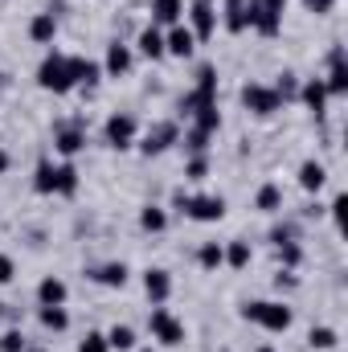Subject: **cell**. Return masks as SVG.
Returning a JSON list of instances; mask_svg holds the SVG:
<instances>
[{
    "label": "cell",
    "instance_id": "cell-21",
    "mask_svg": "<svg viewBox=\"0 0 348 352\" xmlns=\"http://www.w3.org/2000/svg\"><path fill=\"white\" fill-rule=\"evenodd\" d=\"M29 37H33L37 45H50V41L58 37V16H54V12H37V16L29 21Z\"/></svg>",
    "mask_w": 348,
    "mask_h": 352
},
{
    "label": "cell",
    "instance_id": "cell-49",
    "mask_svg": "<svg viewBox=\"0 0 348 352\" xmlns=\"http://www.w3.org/2000/svg\"><path fill=\"white\" fill-rule=\"evenodd\" d=\"M135 352H156V349H135Z\"/></svg>",
    "mask_w": 348,
    "mask_h": 352
},
{
    "label": "cell",
    "instance_id": "cell-43",
    "mask_svg": "<svg viewBox=\"0 0 348 352\" xmlns=\"http://www.w3.org/2000/svg\"><path fill=\"white\" fill-rule=\"evenodd\" d=\"M274 287H279V291H295V287H299L295 270H279V274H274Z\"/></svg>",
    "mask_w": 348,
    "mask_h": 352
},
{
    "label": "cell",
    "instance_id": "cell-27",
    "mask_svg": "<svg viewBox=\"0 0 348 352\" xmlns=\"http://www.w3.org/2000/svg\"><path fill=\"white\" fill-rule=\"evenodd\" d=\"M140 230H144V234H160V230H168V213H164L160 205H144V209H140Z\"/></svg>",
    "mask_w": 348,
    "mask_h": 352
},
{
    "label": "cell",
    "instance_id": "cell-10",
    "mask_svg": "<svg viewBox=\"0 0 348 352\" xmlns=\"http://www.w3.org/2000/svg\"><path fill=\"white\" fill-rule=\"evenodd\" d=\"M328 98H345L348 94V62H345V45L328 50V78H324Z\"/></svg>",
    "mask_w": 348,
    "mask_h": 352
},
{
    "label": "cell",
    "instance_id": "cell-41",
    "mask_svg": "<svg viewBox=\"0 0 348 352\" xmlns=\"http://www.w3.org/2000/svg\"><path fill=\"white\" fill-rule=\"evenodd\" d=\"M78 352H111L107 332H87V336H83V344H78Z\"/></svg>",
    "mask_w": 348,
    "mask_h": 352
},
{
    "label": "cell",
    "instance_id": "cell-19",
    "mask_svg": "<svg viewBox=\"0 0 348 352\" xmlns=\"http://www.w3.org/2000/svg\"><path fill=\"white\" fill-rule=\"evenodd\" d=\"M127 263H102V266H90L87 278L90 283H98V287H123L127 283Z\"/></svg>",
    "mask_w": 348,
    "mask_h": 352
},
{
    "label": "cell",
    "instance_id": "cell-50",
    "mask_svg": "<svg viewBox=\"0 0 348 352\" xmlns=\"http://www.w3.org/2000/svg\"><path fill=\"white\" fill-rule=\"evenodd\" d=\"M0 90H4V74H0Z\"/></svg>",
    "mask_w": 348,
    "mask_h": 352
},
{
    "label": "cell",
    "instance_id": "cell-14",
    "mask_svg": "<svg viewBox=\"0 0 348 352\" xmlns=\"http://www.w3.org/2000/svg\"><path fill=\"white\" fill-rule=\"evenodd\" d=\"M299 102H303L316 119H324V115H328V90H324V78H307V82H299Z\"/></svg>",
    "mask_w": 348,
    "mask_h": 352
},
{
    "label": "cell",
    "instance_id": "cell-35",
    "mask_svg": "<svg viewBox=\"0 0 348 352\" xmlns=\"http://www.w3.org/2000/svg\"><path fill=\"white\" fill-rule=\"evenodd\" d=\"M274 250H279L283 270H295V266L303 263V246H299V242H283V246H274Z\"/></svg>",
    "mask_w": 348,
    "mask_h": 352
},
{
    "label": "cell",
    "instance_id": "cell-46",
    "mask_svg": "<svg viewBox=\"0 0 348 352\" xmlns=\"http://www.w3.org/2000/svg\"><path fill=\"white\" fill-rule=\"evenodd\" d=\"M0 173H8V152L0 148Z\"/></svg>",
    "mask_w": 348,
    "mask_h": 352
},
{
    "label": "cell",
    "instance_id": "cell-6",
    "mask_svg": "<svg viewBox=\"0 0 348 352\" xmlns=\"http://www.w3.org/2000/svg\"><path fill=\"white\" fill-rule=\"evenodd\" d=\"M188 29H193L197 45L209 41L217 33V0H193L188 4Z\"/></svg>",
    "mask_w": 348,
    "mask_h": 352
},
{
    "label": "cell",
    "instance_id": "cell-3",
    "mask_svg": "<svg viewBox=\"0 0 348 352\" xmlns=\"http://www.w3.org/2000/svg\"><path fill=\"white\" fill-rule=\"evenodd\" d=\"M283 12H287V0H246L250 29L262 33V37H279V29H283Z\"/></svg>",
    "mask_w": 348,
    "mask_h": 352
},
{
    "label": "cell",
    "instance_id": "cell-40",
    "mask_svg": "<svg viewBox=\"0 0 348 352\" xmlns=\"http://www.w3.org/2000/svg\"><path fill=\"white\" fill-rule=\"evenodd\" d=\"M25 344H29V340H25L21 328H8V332L0 336V352H25Z\"/></svg>",
    "mask_w": 348,
    "mask_h": 352
},
{
    "label": "cell",
    "instance_id": "cell-22",
    "mask_svg": "<svg viewBox=\"0 0 348 352\" xmlns=\"http://www.w3.org/2000/svg\"><path fill=\"white\" fill-rule=\"evenodd\" d=\"M70 66H74V82H78V87H98V82H102V66H98V62H90V58H74V54H70Z\"/></svg>",
    "mask_w": 348,
    "mask_h": 352
},
{
    "label": "cell",
    "instance_id": "cell-1",
    "mask_svg": "<svg viewBox=\"0 0 348 352\" xmlns=\"http://www.w3.org/2000/svg\"><path fill=\"white\" fill-rule=\"evenodd\" d=\"M37 87L50 90V94H70V90L78 87V82H74L70 54H62V50H50V54L41 58V66H37Z\"/></svg>",
    "mask_w": 348,
    "mask_h": 352
},
{
    "label": "cell",
    "instance_id": "cell-32",
    "mask_svg": "<svg viewBox=\"0 0 348 352\" xmlns=\"http://www.w3.org/2000/svg\"><path fill=\"white\" fill-rule=\"evenodd\" d=\"M78 192V168L66 160V164H58V197H74Z\"/></svg>",
    "mask_w": 348,
    "mask_h": 352
},
{
    "label": "cell",
    "instance_id": "cell-7",
    "mask_svg": "<svg viewBox=\"0 0 348 352\" xmlns=\"http://www.w3.org/2000/svg\"><path fill=\"white\" fill-rule=\"evenodd\" d=\"M135 131H140V123H135V115H127V111H115V115L107 119V127H102L107 144H111V148H119V152L135 144Z\"/></svg>",
    "mask_w": 348,
    "mask_h": 352
},
{
    "label": "cell",
    "instance_id": "cell-25",
    "mask_svg": "<svg viewBox=\"0 0 348 352\" xmlns=\"http://www.w3.org/2000/svg\"><path fill=\"white\" fill-rule=\"evenodd\" d=\"M254 209H259V213H279V209H283V188H279L274 180H266L259 192H254Z\"/></svg>",
    "mask_w": 348,
    "mask_h": 352
},
{
    "label": "cell",
    "instance_id": "cell-26",
    "mask_svg": "<svg viewBox=\"0 0 348 352\" xmlns=\"http://www.w3.org/2000/svg\"><path fill=\"white\" fill-rule=\"evenodd\" d=\"M221 250H226V266H234V270H246V266H250V258H254V250H250V242H242V238H234V242H226Z\"/></svg>",
    "mask_w": 348,
    "mask_h": 352
},
{
    "label": "cell",
    "instance_id": "cell-2",
    "mask_svg": "<svg viewBox=\"0 0 348 352\" xmlns=\"http://www.w3.org/2000/svg\"><path fill=\"white\" fill-rule=\"evenodd\" d=\"M242 320L259 324L266 332H287L295 324V311L287 303H279V299H254V303H242Z\"/></svg>",
    "mask_w": 348,
    "mask_h": 352
},
{
    "label": "cell",
    "instance_id": "cell-5",
    "mask_svg": "<svg viewBox=\"0 0 348 352\" xmlns=\"http://www.w3.org/2000/svg\"><path fill=\"white\" fill-rule=\"evenodd\" d=\"M148 328H152V336H156L164 349H176V344H184V324L176 320L168 307H152V316H148Z\"/></svg>",
    "mask_w": 348,
    "mask_h": 352
},
{
    "label": "cell",
    "instance_id": "cell-23",
    "mask_svg": "<svg viewBox=\"0 0 348 352\" xmlns=\"http://www.w3.org/2000/svg\"><path fill=\"white\" fill-rule=\"evenodd\" d=\"M184 0H152V25H180Z\"/></svg>",
    "mask_w": 348,
    "mask_h": 352
},
{
    "label": "cell",
    "instance_id": "cell-12",
    "mask_svg": "<svg viewBox=\"0 0 348 352\" xmlns=\"http://www.w3.org/2000/svg\"><path fill=\"white\" fill-rule=\"evenodd\" d=\"M144 295L152 299V307H164L168 295H173V274L164 266H148L144 270Z\"/></svg>",
    "mask_w": 348,
    "mask_h": 352
},
{
    "label": "cell",
    "instance_id": "cell-9",
    "mask_svg": "<svg viewBox=\"0 0 348 352\" xmlns=\"http://www.w3.org/2000/svg\"><path fill=\"white\" fill-rule=\"evenodd\" d=\"M184 217H193V221H221L226 217V197L197 192V197L184 201Z\"/></svg>",
    "mask_w": 348,
    "mask_h": 352
},
{
    "label": "cell",
    "instance_id": "cell-30",
    "mask_svg": "<svg viewBox=\"0 0 348 352\" xmlns=\"http://www.w3.org/2000/svg\"><path fill=\"white\" fill-rule=\"evenodd\" d=\"M193 127H201V131H221V111H217V102H209V107H201L197 115H193Z\"/></svg>",
    "mask_w": 348,
    "mask_h": 352
},
{
    "label": "cell",
    "instance_id": "cell-34",
    "mask_svg": "<svg viewBox=\"0 0 348 352\" xmlns=\"http://www.w3.org/2000/svg\"><path fill=\"white\" fill-rule=\"evenodd\" d=\"M307 344L316 352H328V349L340 344V336H336V328H312V332H307Z\"/></svg>",
    "mask_w": 348,
    "mask_h": 352
},
{
    "label": "cell",
    "instance_id": "cell-44",
    "mask_svg": "<svg viewBox=\"0 0 348 352\" xmlns=\"http://www.w3.org/2000/svg\"><path fill=\"white\" fill-rule=\"evenodd\" d=\"M303 4H307L316 16H324V12H332V4H336V0H303Z\"/></svg>",
    "mask_w": 348,
    "mask_h": 352
},
{
    "label": "cell",
    "instance_id": "cell-42",
    "mask_svg": "<svg viewBox=\"0 0 348 352\" xmlns=\"http://www.w3.org/2000/svg\"><path fill=\"white\" fill-rule=\"evenodd\" d=\"M12 278H17V263H12L8 254H0V287H8Z\"/></svg>",
    "mask_w": 348,
    "mask_h": 352
},
{
    "label": "cell",
    "instance_id": "cell-15",
    "mask_svg": "<svg viewBox=\"0 0 348 352\" xmlns=\"http://www.w3.org/2000/svg\"><path fill=\"white\" fill-rule=\"evenodd\" d=\"M135 50H140L148 62L168 58V54H164V29H160V25H144V29H140V37H135Z\"/></svg>",
    "mask_w": 348,
    "mask_h": 352
},
{
    "label": "cell",
    "instance_id": "cell-39",
    "mask_svg": "<svg viewBox=\"0 0 348 352\" xmlns=\"http://www.w3.org/2000/svg\"><path fill=\"white\" fill-rule=\"evenodd\" d=\"M270 242H274V246H283V242H299V226H295V221L274 226V230H270Z\"/></svg>",
    "mask_w": 348,
    "mask_h": 352
},
{
    "label": "cell",
    "instance_id": "cell-28",
    "mask_svg": "<svg viewBox=\"0 0 348 352\" xmlns=\"http://www.w3.org/2000/svg\"><path fill=\"white\" fill-rule=\"evenodd\" d=\"M37 320L45 332H66L70 328V311L66 307H37Z\"/></svg>",
    "mask_w": 348,
    "mask_h": 352
},
{
    "label": "cell",
    "instance_id": "cell-48",
    "mask_svg": "<svg viewBox=\"0 0 348 352\" xmlns=\"http://www.w3.org/2000/svg\"><path fill=\"white\" fill-rule=\"evenodd\" d=\"M25 352H45V349H29V344H25Z\"/></svg>",
    "mask_w": 348,
    "mask_h": 352
},
{
    "label": "cell",
    "instance_id": "cell-36",
    "mask_svg": "<svg viewBox=\"0 0 348 352\" xmlns=\"http://www.w3.org/2000/svg\"><path fill=\"white\" fill-rule=\"evenodd\" d=\"M274 94H279L283 102L299 98V78H295V74H279V82H274Z\"/></svg>",
    "mask_w": 348,
    "mask_h": 352
},
{
    "label": "cell",
    "instance_id": "cell-4",
    "mask_svg": "<svg viewBox=\"0 0 348 352\" xmlns=\"http://www.w3.org/2000/svg\"><path fill=\"white\" fill-rule=\"evenodd\" d=\"M242 107L259 119H270L274 111H283V98L274 94V87H262V82H246L242 87Z\"/></svg>",
    "mask_w": 348,
    "mask_h": 352
},
{
    "label": "cell",
    "instance_id": "cell-24",
    "mask_svg": "<svg viewBox=\"0 0 348 352\" xmlns=\"http://www.w3.org/2000/svg\"><path fill=\"white\" fill-rule=\"evenodd\" d=\"M33 188H37L41 197H54V192H58V164H54V160H41V164H37Z\"/></svg>",
    "mask_w": 348,
    "mask_h": 352
},
{
    "label": "cell",
    "instance_id": "cell-11",
    "mask_svg": "<svg viewBox=\"0 0 348 352\" xmlns=\"http://www.w3.org/2000/svg\"><path fill=\"white\" fill-rule=\"evenodd\" d=\"M173 144H180V127H176L173 119H164V123L148 127V135H144L140 152H144V156H160V152H168Z\"/></svg>",
    "mask_w": 348,
    "mask_h": 352
},
{
    "label": "cell",
    "instance_id": "cell-17",
    "mask_svg": "<svg viewBox=\"0 0 348 352\" xmlns=\"http://www.w3.org/2000/svg\"><path fill=\"white\" fill-rule=\"evenodd\" d=\"M66 295H70V291H66V283H62L58 274H45V278L37 283V303H41V307H66Z\"/></svg>",
    "mask_w": 348,
    "mask_h": 352
},
{
    "label": "cell",
    "instance_id": "cell-47",
    "mask_svg": "<svg viewBox=\"0 0 348 352\" xmlns=\"http://www.w3.org/2000/svg\"><path fill=\"white\" fill-rule=\"evenodd\" d=\"M254 352H274V349H270V344H262V349H254Z\"/></svg>",
    "mask_w": 348,
    "mask_h": 352
},
{
    "label": "cell",
    "instance_id": "cell-20",
    "mask_svg": "<svg viewBox=\"0 0 348 352\" xmlns=\"http://www.w3.org/2000/svg\"><path fill=\"white\" fill-rule=\"evenodd\" d=\"M324 184H328V168H324L320 160H303V164H299V188H303V192H320Z\"/></svg>",
    "mask_w": 348,
    "mask_h": 352
},
{
    "label": "cell",
    "instance_id": "cell-16",
    "mask_svg": "<svg viewBox=\"0 0 348 352\" xmlns=\"http://www.w3.org/2000/svg\"><path fill=\"white\" fill-rule=\"evenodd\" d=\"M131 62H135L131 45H123V41H111V45H107V62H102V74H111V78H123V74L131 70Z\"/></svg>",
    "mask_w": 348,
    "mask_h": 352
},
{
    "label": "cell",
    "instance_id": "cell-45",
    "mask_svg": "<svg viewBox=\"0 0 348 352\" xmlns=\"http://www.w3.org/2000/svg\"><path fill=\"white\" fill-rule=\"evenodd\" d=\"M345 205H348V197H345V192H340V197H336V201L328 205V213H332V217L340 221V217H345Z\"/></svg>",
    "mask_w": 348,
    "mask_h": 352
},
{
    "label": "cell",
    "instance_id": "cell-38",
    "mask_svg": "<svg viewBox=\"0 0 348 352\" xmlns=\"http://www.w3.org/2000/svg\"><path fill=\"white\" fill-rule=\"evenodd\" d=\"M197 90H205V94H217V66H201L197 70Z\"/></svg>",
    "mask_w": 348,
    "mask_h": 352
},
{
    "label": "cell",
    "instance_id": "cell-33",
    "mask_svg": "<svg viewBox=\"0 0 348 352\" xmlns=\"http://www.w3.org/2000/svg\"><path fill=\"white\" fill-rule=\"evenodd\" d=\"M180 144H184V152H188V156H205V152H209V131H201V127H188Z\"/></svg>",
    "mask_w": 348,
    "mask_h": 352
},
{
    "label": "cell",
    "instance_id": "cell-31",
    "mask_svg": "<svg viewBox=\"0 0 348 352\" xmlns=\"http://www.w3.org/2000/svg\"><path fill=\"white\" fill-rule=\"evenodd\" d=\"M197 263H201V270H217V266H226V250H221V242H205V246L197 250Z\"/></svg>",
    "mask_w": 348,
    "mask_h": 352
},
{
    "label": "cell",
    "instance_id": "cell-18",
    "mask_svg": "<svg viewBox=\"0 0 348 352\" xmlns=\"http://www.w3.org/2000/svg\"><path fill=\"white\" fill-rule=\"evenodd\" d=\"M221 25L226 33H246L250 29V16H246V0H221Z\"/></svg>",
    "mask_w": 348,
    "mask_h": 352
},
{
    "label": "cell",
    "instance_id": "cell-29",
    "mask_svg": "<svg viewBox=\"0 0 348 352\" xmlns=\"http://www.w3.org/2000/svg\"><path fill=\"white\" fill-rule=\"evenodd\" d=\"M107 344L115 352H135V332H131L127 324H115V328L107 332Z\"/></svg>",
    "mask_w": 348,
    "mask_h": 352
},
{
    "label": "cell",
    "instance_id": "cell-8",
    "mask_svg": "<svg viewBox=\"0 0 348 352\" xmlns=\"http://www.w3.org/2000/svg\"><path fill=\"white\" fill-rule=\"evenodd\" d=\"M87 148V127H83V119H70V123H58V131H54V152L58 156H78Z\"/></svg>",
    "mask_w": 348,
    "mask_h": 352
},
{
    "label": "cell",
    "instance_id": "cell-13",
    "mask_svg": "<svg viewBox=\"0 0 348 352\" xmlns=\"http://www.w3.org/2000/svg\"><path fill=\"white\" fill-rule=\"evenodd\" d=\"M193 50H197V37H193V29L180 21V25H168V33H164V54L168 58H193Z\"/></svg>",
    "mask_w": 348,
    "mask_h": 352
},
{
    "label": "cell",
    "instance_id": "cell-37",
    "mask_svg": "<svg viewBox=\"0 0 348 352\" xmlns=\"http://www.w3.org/2000/svg\"><path fill=\"white\" fill-rule=\"evenodd\" d=\"M205 176H209V152H205V156H188L184 180H205Z\"/></svg>",
    "mask_w": 348,
    "mask_h": 352
}]
</instances>
